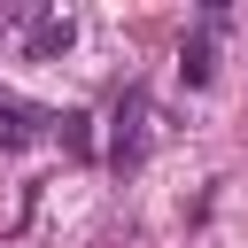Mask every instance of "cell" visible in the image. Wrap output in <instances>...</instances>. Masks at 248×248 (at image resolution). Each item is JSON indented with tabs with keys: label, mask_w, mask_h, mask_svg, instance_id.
<instances>
[{
	"label": "cell",
	"mask_w": 248,
	"mask_h": 248,
	"mask_svg": "<svg viewBox=\"0 0 248 248\" xmlns=\"http://www.w3.org/2000/svg\"><path fill=\"white\" fill-rule=\"evenodd\" d=\"M147 124H155L147 85H124V93H116V116H108V163H116V170H140V155H147Z\"/></svg>",
	"instance_id": "obj_1"
},
{
	"label": "cell",
	"mask_w": 248,
	"mask_h": 248,
	"mask_svg": "<svg viewBox=\"0 0 248 248\" xmlns=\"http://www.w3.org/2000/svg\"><path fill=\"white\" fill-rule=\"evenodd\" d=\"M217 31H225V0H209V8H202V23H194V31H186V46H178V78H186L194 93L217 78Z\"/></svg>",
	"instance_id": "obj_2"
},
{
	"label": "cell",
	"mask_w": 248,
	"mask_h": 248,
	"mask_svg": "<svg viewBox=\"0 0 248 248\" xmlns=\"http://www.w3.org/2000/svg\"><path fill=\"white\" fill-rule=\"evenodd\" d=\"M54 116H62V108H39V101H23V93L0 85V147H31V140H46Z\"/></svg>",
	"instance_id": "obj_3"
},
{
	"label": "cell",
	"mask_w": 248,
	"mask_h": 248,
	"mask_svg": "<svg viewBox=\"0 0 248 248\" xmlns=\"http://www.w3.org/2000/svg\"><path fill=\"white\" fill-rule=\"evenodd\" d=\"M70 46H78V16H54V8H46V16L23 31V54H31V62H62Z\"/></svg>",
	"instance_id": "obj_4"
},
{
	"label": "cell",
	"mask_w": 248,
	"mask_h": 248,
	"mask_svg": "<svg viewBox=\"0 0 248 248\" xmlns=\"http://www.w3.org/2000/svg\"><path fill=\"white\" fill-rule=\"evenodd\" d=\"M54 140H62V155L93 163V116H85V108H62V116H54Z\"/></svg>",
	"instance_id": "obj_5"
},
{
	"label": "cell",
	"mask_w": 248,
	"mask_h": 248,
	"mask_svg": "<svg viewBox=\"0 0 248 248\" xmlns=\"http://www.w3.org/2000/svg\"><path fill=\"white\" fill-rule=\"evenodd\" d=\"M16 23H39V8H0V39H8Z\"/></svg>",
	"instance_id": "obj_6"
}]
</instances>
